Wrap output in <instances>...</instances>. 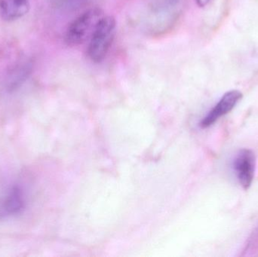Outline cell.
Returning <instances> with one entry per match:
<instances>
[{
	"instance_id": "8",
	"label": "cell",
	"mask_w": 258,
	"mask_h": 257,
	"mask_svg": "<svg viewBox=\"0 0 258 257\" xmlns=\"http://www.w3.org/2000/svg\"><path fill=\"white\" fill-rule=\"evenodd\" d=\"M32 67V63L29 60H24L18 63L8 73L6 81V90L12 92L21 87L31 73Z\"/></svg>"
},
{
	"instance_id": "1",
	"label": "cell",
	"mask_w": 258,
	"mask_h": 257,
	"mask_svg": "<svg viewBox=\"0 0 258 257\" xmlns=\"http://www.w3.org/2000/svg\"><path fill=\"white\" fill-rule=\"evenodd\" d=\"M116 21L111 16L101 18L91 36L88 56L95 63L105 58L114 39Z\"/></svg>"
},
{
	"instance_id": "4",
	"label": "cell",
	"mask_w": 258,
	"mask_h": 257,
	"mask_svg": "<svg viewBox=\"0 0 258 257\" xmlns=\"http://www.w3.org/2000/svg\"><path fill=\"white\" fill-rule=\"evenodd\" d=\"M242 98V94L239 91L232 90L224 94L218 104L203 118L200 123L203 128H209L215 124L220 118L230 113Z\"/></svg>"
},
{
	"instance_id": "3",
	"label": "cell",
	"mask_w": 258,
	"mask_h": 257,
	"mask_svg": "<svg viewBox=\"0 0 258 257\" xmlns=\"http://www.w3.org/2000/svg\"><path fill=\"white\" fill-rule=\"evenodd\" d=\"M235 172L244 190L252 184L256 169V155L250 149H242L238 152L233 162Z\"/></svg>"
},
{
	"instance_id": "5",
	"label": "cell",
	"mask_w": 258,
	"mask_h": 257,
	"mask_svg": "<svg viewBox=\"0 0 258 257\" xmlns=\"http://www.w3.org/2000/svg\"><path fill=\"white\" fill-rule=\"evenodd\" d=\"M24 205L22 190L18 187H12L6 196L0 197V221L21 213Z\"/></svg>"
},
{
	"instance_id": "7",
	"label": "cell",
	"mask_w": 258,
	"mask_h": 257,
	"mask_svg": "<svg viewBox=\"0 0 258 257\" xmlns=\"http://www.w3.org/2000/svg\"><path fill=\"white\" fill-rule=\"evenodd\" d=\"M30 9L29 0H0V16L14 21L24 16Z\"/></svg>"
},
{
	"instance_id": "6",
	"label": "cell",
	"mask_w": 258,
	"mask_h": 257,
	"mask_svg": "<svg viewBox=\"0 0 258 257\" xmlns=\"http://www.w3.org/2000/svg\"><path fill=\"white\" fill-rule=\"evenodd\" d=\"M181 0H156L153 7V19L156 21L157 27L169 25L177 18L180 9Z\"/></svg>"
},
{
	"instance_id": "10",
	"label": "cell",
	"mask_w": 258,
	"mask_h": 257,
	"mask_svg": "<svg viewBox=\"0 0 258 257\" xmlns=\"http://www.w3.org/2000/svg\"><path fill=\"white\" fill-rule=\"evenodd\" d=\"M197 1V5H198L200 7H206L207 5L209 4L212 0H196Z\"/></svg>"
},
{
	"instance_id": "9",
	"label": "cell",
	"mask_w": 258,
	"mask_h": 257,
	"mask_svg": "<svg viewBox=\"0 0 258 257\" xmlns=\"http://www.w3.org/2000/svg\"><path fill=\"white\" fill-rule=\"evenodd\" d=\"M58 4L60 7L68 10H76L83 6L87 0H58Z\"/></svg>"
},
{
	"instance_id": "2",
	"label": "cell",
	"mask_w": 258,
	"mask_h": 257,
	"mask_svg": "<svg viewBox=\"0 0 258 257\" xmlns=\"http://www.w3.org/2000/svg\"><path fill=\"white\" fill-rule=\"evenodd\" d=\"M102 18L99 9H92L76 18L68 27L65 34V41L71 46L83 43L89 36H92L97 24Z\"/></svg>"
}]
</instances>
